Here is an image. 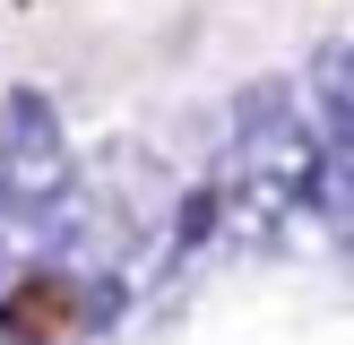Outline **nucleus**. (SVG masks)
Instances as JSON below:
<instances>
[{"mask_svg":"<svg viewBox=\"0 0 354 345\" xmlns=\"http://www.w3.org/2000/svg\"><path fill=\"white\" fill-rule=\"evenodd\" d=\"M207 233H216V190H190V199L173 207V233L165 241H173V250H199Z\"/></svg>","mask_w":354,"mask_h":345,"instance_id":"3","label":"nucleus"},{"mask_svg":"<svg viewBox=\"0 0 354 345\" xmlns=\"http://www.w3.org/2000/svg\"><path fill=\"white\" fill-rule=\"evenodd\" d=\"M78 190V155L61 138L44 86H9L0 95V224H44Z\"/></svg>","mask_w":354,"mask_h":345,"instance_id":"1","label":"nucleus"},{"mask_svg":"<svg viewBox=\"0 0 354 345\" xmlns=\"http://www.w3.org/2000/svg\"><path fill=\"white\" fill-rule=\"evenodd\" d=\"M234 147L251 155V164H268V155L294 147V86L286 78H259L251 95L234 103Z\"/></svg>","mask_w":354,"mask_h":345,"instance_id":"2","label":"nucleus"}]
</instances>
